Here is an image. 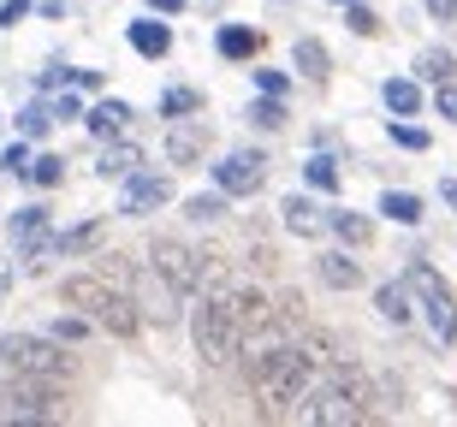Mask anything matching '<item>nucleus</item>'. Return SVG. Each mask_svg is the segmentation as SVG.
<instances>
[{"label": "nucleus", "instance_id": "1", "mask_svg": "<svg viewBox=\"0 0 457 427\" xmlns=\"http://www.w3.org/2000/svg\"><path fill=\"white\" fill-rule=\"evenodd\" d=\"M321 374L327 368L303 350V339H286V344H268V350L244 357V380H250L262 415H291L315 386H321Z\"/></svg>", "mask_w": 457, "mask_h": 427}, {"label": "nucleus", "instance_id": "2", "mask_svg": "<svg viewBox=\"0 0 457 427\" xmlns=\"http://www.w3.org/2000/svg\"><path fill=\"white\" fill-rule=\"evenodd\" d=\"M380 415V380L362 374L356 362H333L321 374V386L291 410V422H309V427H356V422H374Z\"/></svg>", "mask_w": 457, "mask_h": 427}, {"label": "nucleus", "instance_id": "3", "mask_svg": "<svg viewBox=\"0 0 457 427\" xmlns=\"http://www.w3.org/2000/svg\"><path fill=\"white\" fill-rule=\"evenodd\" d=\"M60 303L78 308V315H89V321L102 326V333H113V339H137V333H143V308H137V297L119 291L102 267H96V274H66L60 279Z\"/></svg>", "mask_w": 457, "mask_h": 427}, {"label": "nucleus", "instance_id": "4", "mask_svg": "<svg viewBox=\"0 0 457 427\" xmlns=\"http://www.w3.org/2000/svg\"><path fill=\"white\" fill-rule=\"evenodd\" d=\"M190 344H196V357L208 362V368H232L237 357H244V344H250V333L237 326V315L226 308V297H196V308H190Z\"/></svg>", "mask_w": 457, "mask_h": 427}, {"label": "nucleus", "instance_id": "5", "mask_svg": "<svg viewBox=\"0 0 457 427\" xmlns=\"http://www.w3.org/2000/svg\"><path fill=\"white\" fill-rule=\"evenodd\" d=\"M66 415V392L60 380H36V374H6L0 380V427H48Z\"/></svg>", "mask_w": 457, "mask_h": 427}, {"label": "nucleus", "instance_id": "6", "mask_svg": "<svg viewBox=\"0 0 457 427\" xmlns=\"http://www.w3.org/2000/svg\"><path fill=\"white\" fill-rule=\"evenodd\" d=\"M0 368L36 380H71V357L54 333H0Z\"/></svg>", "mask_w": 457, "mask_h": 427}, {"label": "nucleus", "instance_id": "7", "mask_svg": "<svg viewBox=\"0 0 457 427\" xmlns=\"http://www.w3.org/2000/svg\"><path fill=\"white\" fill-rule=\"evenodd\" d=\"M149 267L161 279H172L190 303L208 291V256H203V250H190V243H179V238H154L149 243Z\"/></svg>", "mask_w": 457, "mask_h": 427}, {"label": "nucleus", "instance_id": "8", "mask_svg": "<svg viewBox=\"0 0 457 427\" xmlns=\"http://www.w3.org/2000/svg\"><path fill=\"white\" fill-rule=\"evenodd\" d=\"M172 202V178L161 167H137L125 185H119V214L125 220H149V214H161V208Z\"/></svg>", "mask_w": 457, "mask_h": 427}, {"label": "nucleus", "instance_id": "9", "mask_svg": "<svg viewBox=\"0 0 457 427\" xmlns=\"http://www.w3.org/2000/svg\"><path fill=\"white\" fill-rule=\"evenodd\" d=\"M208 178L226 190V196H255V190L268 185V154L262 149H232V154H220L214 167H208Z\"/></svg>", "mask_w": 457, "mask_h": 427}, {"label": "nucleus", "instance_id": "10", "mask_svg": "<svg viewBox=\"0 0 457 427\" xmlns=\"http://www.w3.org/2000/svg\"><path fill=\"white\" fill-rule=\"evenodd\" d=\"M315 279H321L327 291H356L369 274H362V261H356L351 243H339V250H321V256H315Z\"/></svg>", "mask_w": 457, "mask_h": 427}, {"label": "nucleus", "instance_id": "11", "mask_svg": "<svg viewBox=\"0 0 457 427\" xmlns=\"http://www.w3.org/2000/svg\"><path fill=\"white\" fill-rule=\"evenodd\" d=\"M279 226H286L291 238H321L327 232V208H315V196H309V185H303L297 196L279 202Z\"/></svg>", "mask_w": 457, "mask_h": 427}, {"label": "nucleus", "instance_id": "12", "mask_svg": "<svg viewBox=\"0 0 457 427\" xmlns=\"http://www.w3.org/2000/svg\"><path fill=\"white\" fill-rule=\"evenodd\" d=\"M220 297H226V308L237 315V326H244L250 339H255V333H262V326L273 321V303H268V291H250V285H226Z\"/></svg>", "mask_w": 457, "mask_h": 427}, {"label": "nucleus", "instance_id": "13", "mask_svg": "<svg viewBox=\"0 0 457 427\" xmlns=\"http://www.w3.org/2000/svg\"><path fill=\"white\" fill-rule=\"evenodd\" d=\"M137 167H143V143H131L125 131H119V137H107L102 160H96V178H107V185H125Z\"/></svg>", "mask_w": 457, "mask_h": 427}, {"label": "nucleus", "instance_id": "14", "mask_svg": "<svg viewBox=\"0 0 457 427\" xmlns=\"http://www.w3.org/2000/svg\"><path fill=\"white\" fill-rule=\"evenodd\" d=\"M161 149H167V167H196L208 154V125H179L172 119V131L161 137Z\"/></svg>", "mask_w": 457, "mask_h": 427}, {"label": "nucleus", "instance_id": "15", "mask_svg": "<svg viewBox=\"0 0 457 427\" xmlns=\"http://www.w3.org/2000/svg\"><path fill=\"white\" fill-rule=\"evenodd\" d=\"M374 315L386 326H410L416 321V291L404 279H386V285H374Z\"/></svg>", "mask_w": 457, "mask_h": 427}, {"label": "nucleus", "instance_id": "16", "mask_svg": "<svg viewBox=\"0 0 457 427\" xmlns=\"http://www.w3.org/2000/svg\"><path fill=\"white\" fill-rule=\"evenodd\" d=\"M125 36H131V48L143 53V60H167V53H172V24H161V12L131 18V24H125Z\"/></svg>", "mask_w": 457, "mask_h": 427}, {"label": "nucleus", "instance_id": "17", "mask_svg": "<svg viewBox=\"0 0 457 427\" xmlns=\"http://www.w3.org/2000/svg\"><path fill=\"white\" fill-rule=\"evenodd\" d=\"M131 119H137V107L131 102H119V95H107V102H96V107H84V125H89V137H119V131H131Z\"/></svg>", "mask_w": 457, "mask_h": 427}, {"label": "nucleus", "instance_id": "18", "mask_svg": "<svg viewBox=\"0 0 457 427\" xmlns=\"http://www.w3.org/2000/svg\"><path fill=\"white\" fill-rule=\"evenodd\" d=\"M291 66L303 71L309 84H327V78H333V53H327L321 36H297V42H291Z\"/></svg>", "mask_w": 457, "mask_h": 427}, {"label": "nucleus", "instance_id": "19", "mask_svg": "<svg viewBox=\"0 0 457 427\" xmlns=\"http://www.w3.org/2000/svg\"><path fill=\"white\" fill-rule=\"evenodd\" d=\"M380 102H386L392 119H416V113H422V78H416V71H410V78H386V84H380Z\"/></svg>", "mask_w": 457, "mask_h": 427}, {"label": "nucleus", "instance_id": "20", "mask_svg": "<svg viewBox=\"0 0 457 427\" xmlns=\"http://www.w3.org/2000/svg\"><path fill=\"white\" fill-rule=\"evenodd\" d=\"M327 232H333L339 243H351V250H369L374 243V220L356 214V208H327Z\"/></svg>", "mask_w": 457, "mask_h": 427}, {"label": "nucleus", "instance_id": "21", "mask_svg": "<svg viewBox=\"0 0 457 427\" xmlns=\"http://www.w3.org/2000/svg\"><path fill=\"white\" fill-rule=\"evenodd\" d=\"M107 238V220H84V226H66L54 232V256H96Z\"/></svg>", "mask_w": 457, "mask_h": 427}, {"label": "nucleus", "instance_id": "22", "mask_svg": "<svg viewBox=\"0 0 457 427\" xmlns=\"http://www.w3.org/2000/svg\"><path fill=\"white\" fill-rule=\"evenodd\" d=\"M214 48H220V60H255L262 30H255V24H220V30H214Z\"/></svg>", "mask_w": 457, "mask_h": 427}, {"label": "nucleus", "instance_id": "23", "mask_svg": "<svg viewBox=\"0 0 457 427\" xmlns=\"http://www.w3.org/2000/svg\"><path fill=\"white\" fill-rule=\"evenodd\" d=\"M404 285L416 291V303H434V297H445V291H452V285H445V274L434 267V261H422V256L404 267Z\"/></svg>", "mask_w": 457, "mask_h": 427}, {"label": "nucleus", "instance_id": "24", "mask_svg": "<svg viewBox=\"0 0 457 427\" xmlns=\"http://www.w3.org/2000/svg\"><path fill=\"white\" fill-rule=\"evenodd\" d=\"M226 214H232V196H226L220 185H214V190H203V196H190V202H185V220H190V226H214V220H226Z\"/></svg>", "mask_w": 457, "mask_h": 427}, {"label": "nucleus", "instance_id": "25", "mask_svg": "<svg viewBox=\"0 0 457 427\" xmlns=\"http://www.w3.org/2000/svg\"><path fill=\"white\" fill-rule=\"evenodd\" d=\"M12 125H18V137L42 143V137H48V131H54L60 119H54V102H24V107L12 113Z\"/></svg>", "mask_w": 457, "mask_h": 427}, {"label": "nucleus", "instance_id": "26", "mask_svg": "<svg viewBox=\"0 0 457 427\" xmlns=\"http://www.w3.org/2000/svg\"><path fill=\"white\" fill-rule=\"evenodd\" d=\"M410 71H416L422 84H452V78H457V53L452 48H422Z\"/></svg>", "mask_w": 457, "mask_h": 427}, {"label": "nucleus", "instance_id": "27", "mask_svg": "<svg viewBox=\"0 0 457 427\" xmlns=\"http://www.w3.org/2000/svg\"><path fill=\"white\" fill-rule=\"evenodd\" d=\"M303 185L309 190H321V196H333V190H339L345 185V172H339V160H333V154H309V160H303Z\"/></svg>", "mask_w": 457, "mask_h": 427}, {"label": "nucleus", "instance_id": "28", "mask_svg": "<svg viewBox=\"0 0 457 427\" xmlns=\"http://www.w3.org/2000/svg\"><path fill=\"white\" fill-rule=\"evenodd\" d=\"M380 214H386L392 226H422V196H416V190H386V196H380Z\"/></svg>", "mask_w": 457, "mask_h": 427}, {"label": "nucleus", "instance_id": "29", "mask_svg": "<svg viewBox=\"0 0 457 427\" xmlns=\"http://www.w3.org/2000/svg\"><path fill=\"white\" fill-rule=\"evenodd\" d=\"M428 308V333L440 344H457V297L445 291V297H434V303H422Z\"/></svg>", "mask_w": 457, "mask_h": 427}, {"label": "nucleus", "instance_id": "30", "mask_svg": "<svg viewBox=\"0 0 457 427\" xmlns=\"http://www.w3.org/2000/svg\"><path fill=\"white\" fill-rule=\"evenodd\" d=\"M42 232H48V208H42V202L18 208L12 220H6V238H12V243H36Z\"/></svg>", "mask_w": 457, "mask_h": 427}, {"label": "nucleus", "instance_id": "31", "mask_svg": "<svg viewBox=\"0 0 457 427\" xmlns=\"http://www.w3.org/2000/svg\"><path fill=\"white\" fill-rule=\"evenodd\" d=\"M244 119H250L255 131H286V95H255Z\"/></svg>", "mask_w": 457, "mask_h": 427}, {"label": "nucleus", "instance_id": "32", "mask_svg": "<svg viewBox=\"0 0 457 427\" xmlns=\"http://www.w3.org/2000/svg\"><path fill=\"white\" fill-rule=\"evenodd\" d=\"M154 113H161V119H190V113H203V95H196V89H161Z\"/></svg>", "mask_w": 457, "mask_h": 427}, {"label": "nucleus", "instance_id": "33", "mask_svg": "<svg viewBox=\"0 0 457 427\" xmlns=\"http://www.w3.org/2000/svg\"><path fill=\"white\" fill-rule=\"evenodd\" d=\"M30 167H36L30 137H18V143H6V149H0V172H6V178H30Z\"/></svg>", "mask_w": 457, "mask_h": 427}, {"label": "nucleus", "instance_id": "34", "mask_svg": "<svg viewBox=\"0 0 457 427\" xmlns=\"http://www.w3.org/2000/svg\"><path fill=\"white\" fill-rule=\"evenodd\" d=\"M386 137H392V149H404V154H428V143H434L422 125H410V119H392Z\"/></svg>", "mask_w": 457, "mask_h": 427}, {"label": "nucleus", "instance_id": "35", "mask_svg": "<svg viewBox=\"0 0 457 427\" xmlns=\"http://www.w3.org/2000/svg\"><path fill=\"white\" fill-rule=\"evenodd\" d=\"M89 326H96V321L71 308V315H54V321H48V333H54L60 344H84V339H89Z\"/></svg>", "mask_w": 457, "mask_h": 427}, {"label": "nucleus", "instance_id": "36", "mask_svg": "<svg viewBox=\"0 0 457 427\" xmlns=\"http://www.w3.org/2000/svg\"><path fill=\"white\" fill-rule=\"evenodd\" d=\"M30 185H36V190H60V185H66V160H60V154H36Z\"/></svg>", "mask_w": 457, "mask_h": 427}, {"label": "nucleus", "instance_id": "37", "mask_svg": "<svg viewBox=\"0 0 457 427\" xmlns=\"http://www.w3.org/2000/svg\"><path fill=\"white\" fill-rule=\"evenodd\" d=\"M345 24H351L356 36H380V30H386V24H380V12H374L369 0H351V6H345Z\"/></svg>", "mask_w": 457, "mask_h": 427}, {"label": "nucleus", "instance_id": "38", "mask_svg": "<svg viewBox=\"0 0 457 427\" xmlns=\"http://www.w3.org/2000/svg\"><path fill=\"white\" fill-rule=\"evenodd\" d=\"M250 78H255V95H286V89H291V78H286V71H273V66H255Z\"/></svg>", "mask_w": 457, "mask_h": 427}, {"label": "nucleus", "instance_id": "39", "mask_svg": "<svg viewBox=\"0 0 457 427\" xmlns=\"http://www.w3.org/2000/svg\"><path fill=\"white\" fill-rule=\"evenodd\" d=\"M36 12V0H0V30H18Z\"/></svg>", "mask_w": 457, "mask_h": 427}, {"label": "nucleus", "instance_id": "40", "mask_svg": "<svg viewBox=\"0 0 457 427\" xmlns=\"http://www.w3.org/2000/svg\"><path fill=\"white\" fill-rule=\"evenodd\" d=\"M434 113L457 125V78H452V84H434Z\"/></svg>", "mask_w": 457, "mask_h": 427}, {"label": "nucleus", "instance_id": "41", "mask_svg": "<svg viewBox=\"0 0 457 427\" xmlns=\"http://www.w3.org/2000/svg\"><path fill=\"white\" fill-rule=\"evenodd\" d=\"M71 84V66H42L36 71V89H42V95H48V89H66Z\"/></svg>", "mask_w": 457, "mask_h": 427}, {"label": "nucleus", "instance_id": "42", "mask_svg": "<svg viewBox=\"0 0 457 427\" xmlns=\"http://www.w3.org/2000/svg\"><path fill=\"white\" fill-rule=\"evenodd\" d=\"M434 24H457V0H422Z\"/></svg>", "mask_w": 457, "mask_h": 427}, {"label": "nucleus", "instance_id": "43", "mask_svg": "<svg viewBox=\"0 0 457 427\" xmlns=\"http://www.w3.org/2000/svg\"><path fill=\"white\" fill-rule=\"evenodd\" d=\"M71 84L84 89V95H96V89H102V71H89V66H71Z\"/></svg>", "mask_w": 457, "mask_h": 427}, {"label": "nucleus", "instance_id": "44", "mask_svg": "<svg viewBox=\"0 0 457 427\" xmlns=\"http://www.w3.org/2000/svg\"><path fill=\"white\" fill-rule=\"evenodd\" d=\"M149 12H161V18H179V12H185V0H149Z\"/></svg>", "mask_w": 457, "mask_h": 427}, {"label": "nucleus", "instance_id": "45", "mask_svg": "<svg viewBox=\"0 0 457 427\" xmlns=\"http://www.w3.org/2000/svg\"><path fill=\"white\" fill-rule=\"evenodd\" d=\"M440 202H445V208H457V178H440Z\"/></svg>", "mask_w": 457, "mask_h": 427}, {"label": "nucleus", "instance_id": "46", "mask_svg": "<svg viewBox=\"0 0 457 427\" xmlns=\"http://www.w3.org/2000/svg\"><path fill=\"white\" fill-rule=\"evenodd\" d=\"M12 291V261H0V297Z\"/></svg>", "mask_w": 457, "mask_h": 427}, {"label": "nucleus", "instance_id": "47", "mask_svg": "<svg viewBox=\"0 0 457 427\" xmlns=\"http://www.w3.org/2000/svg\"><path fill=\"white\" fill-rule=\"evenodd\" d=\"M333 6H351V0H333Z\"/></svg>", "mask_w": 457, "mask_h": 427}]
</instances>
